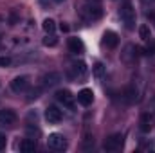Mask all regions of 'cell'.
<instances>
[{"mask_svg":"<svg viewBox=\"0 0 155 153\" xmlns=\"http://www.w3.org/2000/svg\"><path fill=\"white\" fill-rule=\"evenodd\" d=\"M29 76H16L13 81H11V90L16 92V94H22L29 88Z\"/></svg>","mask_w":155,"mask_h":153,"instance_id":"7","label":"cell"},{"mask_svg":"<svg viewBox=\"0 0 155 153\" xmlns=\"http://www.w3.org/2000/svg\"><path fill=\"white\" fill-rule=\"evenodd\" d=\"M56 43H58V38L54 36V33H52V34H47V36L43 38V45H45V47H54Z\"/></svg>","mask_w":155,"mask_h":153,"instance_id":"20","label":"cell"},{"mask_svg":"<svg viewBox=\"0 0 155 153\" xmlns=\"http://www.w3.org/2000/svg\"><path fill=\"white\" fill-rule=\"evenodd\" d=\"M85 74H87V65L83 61L72 63V67L67 70V77H71V79H81V77H85Z\"/></svg>","mask_w":155,"mask_h":153,"instance_id":"8","label":"cell"},{"mask_svg":"<svg viewBox=\"0 0 155 153\" xmlns=\"http://www.w3.org/2000/svg\"><path fill=\"white\" fill-rule=\"evenodd\" d=\"M79 15L85 22H96L103 16V9L99 5V0H85L79 7Z\"/></svg>","mask_w":155,"mask_h":153,"instance_id":"1","label":"cell"},{"mask_svg":"<svg viewBox=\"0 0 155 153\" xmlns=\"http://www.w3.org/2000/svg\"><path fill=\"white\" fill-rule=\"evenodd\" d=\"M153 22H155V15H153Z\"/></svg>","mask_w":155,"mask_h":153,"instance_id":"25","label":"cell"},{"mask_svg":"<svg viewBox=\"0 0 155 153\" xmlns=\"http://www.w3.org/2000/svg\"><path fill=\"white\" fill-rule=\"evenodd\" d=\"M139 36L143 40H150L152 38V31H150V27L148 25H141L139 27Z\"/></svg>","mask_w":155,"mask_h":153,"instance_id":"19","label":"cell"},{"mask_svg":"<svg viewBox=\"0 0 155 153\" xmlns=\"http://www.w3.org/2000/svg\"><path fill=\"white\" fill-rule=\"evenodd\" d=\"M16 122V114L11 108L0 110V128H11Z\"/></svg>","mask_w":155,"mask_h":153,"instance_id":"5","label":"cell"},{"mask_svg":"<svg viewBox=\"0 0 155 153\" xmlns=\"http://www.w3.org/2000/svg\"><path fill=\"white\" fill-rule=\"evenodd\" d=\"M20 150L24 153H31L36 150V139H31V137H27V139H24L22 142H20Z\"/></svg>","mask_w":155,"mask_h":153,"instance_id":"14","label":"cell"},{"mask_svg":"<svg viewBox=\"0 0 155 153\" xmlns=\"http://www.w3.org/2000/svg\"><path fill=\"white\" fill-rule=\"evenodd\" d=\"M5 144H7V139H5V135H4V133H0V150H4V148H5Z\"/></svg>","mask_w":155,"mask_h":153,"instance_id":"23","label":"cell"},{"mask_svg":"<svg viewBox=\"0 0 155 153\" xmlns=\"http://www.w3.org/2000/svg\"><path fill=\"white\" fill-rule=\"evenodd\" d=\"M56 99H58L63 106H67V108H71V110H74V106H76V97H74L69 90H58V92H56Z\"/></svg>","mask_w":155,"mask_h":153,"instance_id":"6","label":"cell"},{"mask_svg":"<svg viewBox=\"0 0 155 153\" xmlns=\"http://www.w3.org/2000/svg\"><path fill=\"white\" fill-rule=\"evenodd\" d=\"M45 119L49 121V124H58L63 119V114L58 106H47L45 108Z\"/></svg>","mask_w":155,"mask_h":153,"instance_id":"9","label":"cell"},{"mask_svg":"<svg viewBox=\"0 0 155 153\" xmlns=\"http://www.w3.org/2000/svg\"><path fill=\"white\" fill-rule=\"evenodd\" d=\"M60 81H61V74H60V72H47L45 76L41 77V85H43L45 88L56 86Z\"/></svg>","mask_w":155,"mask_h":153,"instance_id":"10","label":"cell"},{"mask_svg":"<svg viewBox=\"0 0 155 153\" xmlns=\"http://www.w3.org/2000/svg\"><path fill=\"white\" fill-rule=\"evenodd\" d=\"M43 31L47 33V34H52L54 31H56V22L54 20H51V18H47V20H43Z\"/></svg>","mask_w":155,"mask_h":153,"instance_id":"17","label":"cell"},{"mask_svg":"<svg viewBox=\"0 0 155 153\" xmlns=\"http://www.w3.org/2000/svg\"><path fill=\"white\" fill-rule=\"evenodd\" d=\"M123 144H124V135L123 133H114V135H110V137L105 139L103 150L108 153H116V151H121Z\"/></svg>","mask_w":155,"mask_h":153,"instance_id":"3","label":"cell"},{"mask_svg":"<svg viewBox=\"0 0 155 153\" xmlns=\"http://www.w3.org/2000/svg\"><path fill=\"white\" fill-rule=\"evenodd\" d=\"M124 99H126V103H135V101H139V90L132 85V86H128L126 90H124Z\"/></svg>","mask_w":155,"mask_h":153,"instance_id":"15","label":"cell"},{"mask_svg":"<svg viewBox=\"0 0 155 153\" xmlns=\"http://www.w3.org/2000/svg\"><path fill=\"white\" fill-rule=\"evenodd\" d=\"M117 43H119V36H117L114 31H105L103 33V45L107 49H116Z\"/></svg>","mask_w":155,"mask_h":153,"instance_id":"12","label":"cell"},{"mask_svg":"<svg viewBox=\"0 0 155 153\" xmlns=\"http://www.w3.org/2000/svg\"><path fill=\"white\" fill-rule=\"evenodd\" d=\"M92 101H94V92H92L90 88H83V90L78 92V103H79V105H83V106H90Z\"/></svg>","mask_w":155,"mask_h":153,"instance_id":"11","label":"cell"},{"mask_svg":"<svg viewBox=\"0 0 155 153\" xmlns=\"http://www.w3.org/2000/svg\"><path fill=\"white\" fill-rule=\"evenodd\" d=\"M54 2H58V4H60V2H63V0H54Z\"/></svg>","mask_w":155,"mask_h":153,"instance_id":"24","label":"cell"},{"mask_svg":"<svg viewBox=\"0 0 155 153\" xmlns=\"http://www.w3.org/2000/svg\"><path fill=\"white\" fill-rule=\"evenodd\" d=\"M69 50L72 54H83L85 52V45L79 38H69Z\"/></svg>","mask_w":155,"mask_h":153,"instance_id":"13","label":"cell"},{"mask_svg":"<svg viewBox=\"0 0 155 153\" xmlns=\"http://www.w3.org/2000/svg\"><path fill=\"white\" fill-rule=\"evenodd\" d=\"M152 2H153V0H152Z\"/></svg>","mask_w":155,"mask_h":153,"instance_id":"26","label":"cell"},{"mask_svg":"<svg viewBox=\"0 0 155 153\" xmlns=\"http://www.w3.org/2000/svg\"><path fill=\"white\" fill-rule=\"evenodd\" d=\"M119 18H121V22L124 24V27H126L128 31L135 29V9L132 7L130 2H124V4L121 5V9H119Z\"/></svg>","mask_w":155,"mask_h":153,"instance_id":"2","label":"cell"},{"mask_svg":"<svg viewBox=\"0 0 155 153\" xmlns=\"http://www.w3.org/2000/svg\"><path fill=\"white\" fill-rule=\"evenodd\" d=\"M92 72H94V76L96 77H101L103 74H105V65H103L101 61H97V63L92 67Z\"/></svg>","mask_w":155,"mask_h":153,"instance_id":"18","label":"cell"},{"mask_svg":"<svg viewBox=\"0 0 155 153\" xmlns=\"http://www.w3.org/2000/svg\"><path fill=\"white\" fill-rule=\"evenodd\" d=\"M47 146L52 151H63V150H67V139L61 133H51L47 139Z\"/></svg>","mask_w":155,"mask_h":153,"instance_id":"4","label":"cell"},{"mask_svg":"<svg viewBox=\"0 0 155 153\" xmlns=\"http://www.w3.org/2000/svg\"><path fill=\"white\" fill-rule=\"evenodd\" d=\"M11 65V58L9 56H0V67H9Z\"/></svg>","mask_w":155,"mask_h":153,"instance_id":"22","label":"cell"},{"mask_svg":"<svg viewBox=\"0 0 155 153\" xmlns=\"http://www.w3.org/2000/svg\"><path fill=\"white\" fill-rule=\"evenodd\" d=\"M152 122H153V119H152V115L150 114H143L141 115L139 124H141V130H143L144 133H148V132L152 130Z\"/></svg>","mask_w":155,"mask_h":153,"instance_id":"16","label":"cell"},{"mask_svg":"<svg viewBox=\"0 0 155 153\" xmlns=\"http://www.w3.org/2000/svg\"><path fill=\"white\" fill-rule=\"evenodd\" d=\"M40 94H41V88H35V90H29V96H27V101H33V99H38Z\"/></svg>","mask_w":155,"mask_h":153,"instance_id":"21","label":"cell"}]
</instances>
